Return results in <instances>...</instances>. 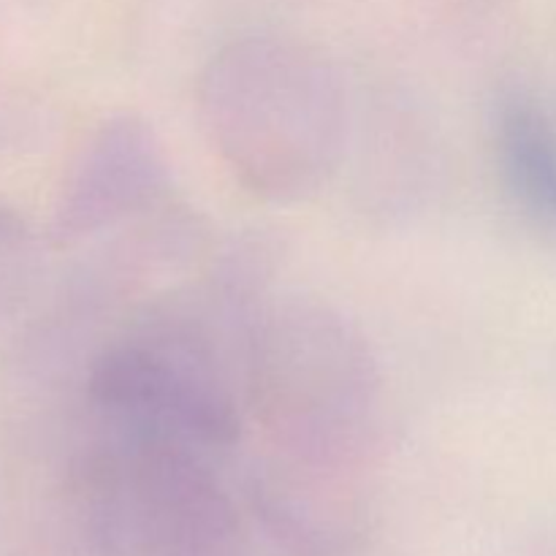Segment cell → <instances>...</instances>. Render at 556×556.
<instances>
[{
    "instance_id": "obj_1",
    "label": "cell",
    "mask_w": 556,
    "mask_h": 556,
    "mask_svg": "<svg viewBox=\"0 0 556 556\" xmlns=\"http://www.w3.org/2000/svg\"><path fill=\"white\" fill-rule=\"evenodd\" d=\"M383 375L364 331L313 296L266 299L244 345V410L266 454L367 470Z\"/></svg>"
},
{
    "instance_id": "obj_4",
    "label": "cell",
    "mask_w": 556,
    "mask_h": 556,
    "mask_svg": "<svg viewBox=\"0 0 556 556\" xmlns=\"http://www.w3.org/2000/svg\"><path fill=\"white\" fill-rule=\"evenodd\" d=\"M168 193V163L144 119L117 114L81 147L58 206L63 239L90 237L155 210Z\"/></svg>"
},
{
    "instance_id": "obj_6",
    "label": "cell",
    "mask_w": 556,
    "mask_h": 556,
    "mask_svg": "<svg viewBox=\"0 0 556 556\" xmlns=\"http://www.w3.org/2000/svg\"><path fill=\"white\" fill-rule=\"evenodd\" d=\"M497 155L510 193L538 220L556 226V119L532 98L497 106Z\"/></svg>"
},
{
    "instance_id": "obj_3",
    "label": "cell",
    "mask_w": 556,
    "mask_h": 556,
    "mask_svg": "<svg viewBox=\"0 0 556 556\" xmlns=\"http://www.w3.org/2000/svg\"><path fill=\"white\" fill-rule=\"evenodd\" d=\"M210 291L201 299H166L147 307L92 356L85 380L90 418L182 440L215 454L237 445L244 418V383L228 367L223 340L248 345L244 326L220 320Z\"/></svg>"
},
{
    "instance_id": "obj_5",
    "label": "cell",
    "mask_w": 556,
    "mask_h": 556,
    "mask_svg": "<svg viewBox=\"0 0 556 556\" xmlns=\"http://www.w3.org/2000/svg\"><path fill=\"white\" fill-rule=\"evenodd\" d=\"M250 500L266 530L299 556H345L367 530L364 470L264 454Z\"/></svg>"
},
{
    "instance_id": "obj_2",
    "label": "cell",
    "mask_w": 556,
    "mask_h": 556,
    "mask_svg": "<svg viewBox=\"0 0 556 556\" xmlns=\"http://www.w3.org/2000/svg\"><path fill=\"white\" fill-rule=\"evenodd\" d=\"M195 96L206 139L255 199L296 204L342 163L351 130L345 85L307 49L233 43L201 71Z\"/></svg>"
}]
</instances>
